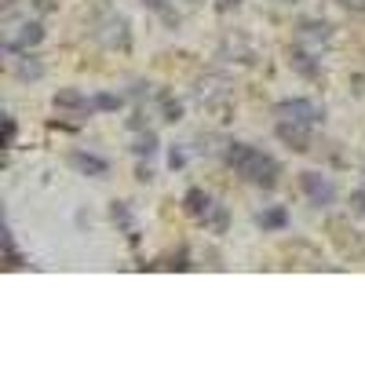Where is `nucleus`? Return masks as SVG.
I'll return each instance as SVG.
<instances>
[{
    "label": "nucleus",
    "instance_id": "12",
    "mask_svg": "<svg viewBox=\"0 0 365 365\" xmlns=\"http://www.w3.org/2000/svg\"><path fill=\"white\" fill-rule=\"evenodd\" d=\"M91 106H96V110H120V96H96Z\"/></svg>",
    "mask_w": 365,
    "mask_h": 365
},
{
    "label": "nucleus",
    "instance_id": "4",
    "mask_svg": "<svg viewBox=\"0 0 365 365\" xmlns=\"http://www.w3.org/2000/svg\"><path fill=\"white\" fill-rule=\"evenodd\" d=\"M307 128H311V125H299V120H282V125H278V139H285L292 150H311Z\"/></svg>",
    "mask_w": 365,
    "mask_h": 365
},
{
    "label": "nucleus",
    "instance_id": "3",
    "mask_svg": "<svg viewBox=\"0 0 365 365\" xmlns=\"http://www.w3.org/2000/svg\"><path fill=\"white\" fill-rule=\"evenodd\" d=\"M299 182H303V194H307L314 205H332V197H336L332 182H329L325 175H318V172H303Z\"/></svg>",
    "mask_w": 365,
    "mask_h": 365
},
{
    "label": "nucleus",
    "instance_id": "6",
    "mask_svg": "<svg viewBox=\"0 0 365 365\" xmlns=\"http://www.w3.org/2000/svg\"><path fill=\"white\" fill-rule=\"evenodd\" d=\"M182 205H187V212H190V216H208V212H212V201H208V194L205 190H187V197H182Z\"/></svg>",
    "mask_w": 365,
    "mask_h": 365
},
{
    "label": "nucleus",
    "instance_id": "1",
    "mask_svg": "<svg viewBox=\"0 0 365 365\" xmlns=\"http://www.w3.org/2000/svg\"><path fill=\"white\" fill-rule=\"evenodd\" d=\"M227 161L245 175L249 182H259V187H274L278 182V161L274 158H267L263 150H252V146H245V143H234L230 150H227Z\"/></svg>",
    "mask_w": 365,
    "mask_h": 365
},
{
    "label": "nucleus",
    "instance_id": "2",
    "mask_svg": "<svg viewBox=\"0 0 365 365\" xmlns=\"http://www.w3.org/2000/svg\"><path fill=\"white\" fill-rule=\"evenodd\" d=\"M278 113H282V120H299V125H318L322 120V110L311 99H289L278 106Z\"/></svg>",
    "mask_w": 365,
    "mask_h": 365
},
{
    "label": "nucleus",
    "instance_id": "8",
    "mask_svg": "<svg viewBox=\"0 0 365 365\" xmlns=\"http://www.w3.org/2000/svg\"><path fill=\"white\" fill-rule=\"evenodd\" d=\"M55 106H58V110H81V113L91 110V103L81 96V91H58V96H55Z\"/></svg>",
    "mask_w": 365,
    "mask_h": 365
},
{
    "label": "nucleus",
    "instance_id": "14",
    "mask_svg": "<svg viewBox=\"0 0 365 365\" xmlns=\"http://www.w3.org/2000/svg\"><path fill=\"white\" fill-rule=\"evenodd\" d=\"M237 4H241V0H216L220 11H230V8H237Z\"/></svg>",
    "mask_w": 365,
    "mask_h": 365
},
{
    "label": "nucleus",
    "instance_id": "5",
    "mask_svg": "<svg viewBox=\"0 0 365 365\" xmlns=\"http://www.w3.org/2000/svg\"><path fill=\"white\" fill-rule=\"evenodd\" d=\"M41 37H44L41 22H26L22 34H19V41H8V51H22V48H29V44H41Z\"/></svg>",
    "mask_w": 365,
    "mask_h": 365
},
{
    "label": "nucleus",
    "instance_id": "15",
    "mask_svg": "<svg viewBox=\"0 0 365 365\" xmlns=\"http://www.w3.org/2000/svg\"><path fill=\"white\" fill-rule=\"evenodd\" d=\"M282 4H292V0H282Z\"/></svg>",
    "mask_w": 365,
    "mask_h": 365
},
{
    "label": "nucleus",
    "instance_id": "11",
    "mask_svg": "<svg viewBox=\"0 0 365 365\" xmlns=\"http://www.w3.org/2000/svg\"><path fill=\"white\" fill-rule=\"evenodd\" d=\"M154 150H158V135H154V132H146V135L139 139V146H135V154H146V158H154Z\"/></svg>",
    "mask_w": 365,
    "mask_h": 365
},
{
    "label": "nucleus",
    "instance_id": "13",
    "mask_svg": "<svg viewBox=\"0 0 365 365\" xmlns=\"http://www.w3.org/2000/svg\"><path fill=\"white\" fill-rule=\"evenodd\" d=\"M351 212H354V216H361V220H365V187L351 194Z\"/></svg>",
    "mask_w": 365,
    "mask_h": 365
},
{
    "label": "nucleus",
    "instance_id": "10",
    "mask_svg": "<svg viewBox=\"0 0 365 365\" xmlns=\"http://www.w3.org/2000/svg\"><path fill=\"white\" fill-rule=\"evenodd\" d=\"M256 223H259V227H285V208H274V212H267V216H259Z\"/></svg>",
    "mask_w": 365,
    "mask_h": 365
},
{
    "label": "nucleus",
    "instance_id": "7",
    "mask_svg": "<svg viewBox=\"0 0 365 365\" xmlns=\"http://www.w3.org/2000/svg\"><path fill=\"white\" fill-rule=\"evenodd\" d=\"M70 165L88 172V175H106V161L103 158H91V154H70Z\"/></svg>",
    "mask_w": 365,
    "mask_h": 365
},
{
    "label": "nucleus",
    "instance_id": "9",
    "mask_svg": "<svg viewBox=\"0 0 365 365\" xmlns=\"http://www.w3.org/2000/svg\"><path fill=\"white\" fill-rule=\"evenodd\" d=\"M161 110H165V120H179V113H182V106L168 96V91H161Z\"/></svg>",
    "mask_w": 365,
    "mask_h": 365
}]
</instances>
